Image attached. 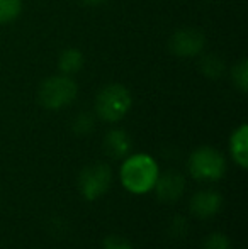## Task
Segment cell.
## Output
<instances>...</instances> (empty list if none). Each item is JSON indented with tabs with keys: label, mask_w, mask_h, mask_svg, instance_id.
<instances>
[{
	"label": "cell",
	"mask_w": 248,
	"mask_h": 249,
	"mask_svg": "<svg viewBox=\"0 0 248 249\" xmlns=\"http://www.w3.org/2000/svg\"><path fill=\"white\" fill-rule=\"evenodd\" d=\"M121 183L128 192L134 195L148 194L155 188L160 177L158 163L150 154L139 153L128 156L121 164Z\"/></svg>",
	"instance_id": "1"
},
{
	"label": "cell",
	"mask_w": 248,
	"mask_h": 249,
	"mask_svg": "<svg viewBox=\"0 0 248 249\" xmlns=\"http://www.w3.org/2000/svg\"><path fill=\"white\" fill-rule=\"evenodd\" d=\"M133 104L131 93L121 83L104 87L95 99V112L102 121L117 122L129 112Z\"/></svg>",
	"instance_id": "2"
},
{
	"label": "cell",
	"mask_w": 248,
	"mask_h": 249,
	"mask_svg": "<svg viewBox=\"0 0 248 249\" xmlns=\"http://www.w3.org/2000/svg\"><path fill=\"white\" fill-rule=\"evenodd\" d=\"M76 93H78V87L68 75H57L41 82L39 90H38V99L44 108L58 110V108L72 104Z\"/></svg>",
	"instance_id": "3"
},
{
	"label": "cell",
	"mask_w": 248,
	"mask_h": 249,
	"mask_svg": "<svg viewBox=\"0 0 248 249\" xmlns=\"http://www.w3.org/2000/svg\"><path fill=\"white\" fill-rule=\"evenodd\" d=\"M189 171L195 180L216 181L223 178L226 171V160L218 149L202 146L189 158Z\"/></svg>",
	"instance_id": "4"
},
{
	"label": "cell",
	"mask_w": 248,
	"mask_h": 249,
	"mask_svg": "<svg viewBox=\"0 0 248 249\" xmlns=\"http://www.w3.org/2000/svg\"><path fill=\"white\" fill-rule=\"evenodd\" d=\"M113 181V171L107 164L95 163L83 168L78 177V188L83 198L94 202L99 197H102L111 187Z\"/></svg>",
	"instance_id": "5"
},
{
	"label": "cell",
	"mask_w": 248,
	"mask_h": 249,
	"mask_svg": "<svg viewBox=\"0 0 248 249\" xmlns=\"http://www.w3.org/2000/svg\"><path fill=\"white\" fill-rule=\"evenodd\" d=\"M206 37L195 27H184L179 29L170 37L169 48L179 58H194L204 50Z\"/></svg>",
	"instance_id": "6"
},
{
	"label": "cell",
	"mask_w": 248,
	"mask_h": 249,
	"mask_svg": "<svg viewBox=\"0 0 248 249\" xmlns=\"http://www.w3.org/2000/svg\"><path fill=\"white\" fill-rule=\"evenodd\" d=\"M223 205V197L214 190H201L191 198V210L194 215L208 219L219 212Z\"/></svg>",
	"instance_id": "7"
},
{
	"label": "cell",
	"mask_w": 248,
	"mask_h": 249,
	"mask_svg": "<svg viewBox=\"0 0 248 249\" xmlns=\"http://www.w3.org/2000/svg\"><path fill=\"white\" fill-rule=\"evenodd\" d=\"M156 195L162 202H175L184 192V178L182 175L170 171V173L158 177L155 183Z\"/></svg>",
	"instance_id": "8"
},
{
	"label": "cell",
	"mask_w": 248,
	"mask_h": 249,
	"mask_svg": "<svg viewBox=\"0 0 248 249\" xmlns=\"http://www.w3.org/2000/svg\"><path fill=\"white\" fill-rule=\"evenodd\" d=\"M229 153L235 163L240 168L248 166V125L242 124L233 131L231 138H229Z\"/></svg>",
	"instance_id": "9"
},
{
	"label": "cell",
	"mask_w": 248,
	"mask_h": 249,
	"mask_svg": "<svg viewBox=\"0 0 248 249\" xmlns=\"http://www.w3.org/2000/svg\"><path fill=\"white\" fill-rule=\"evenodd\" d=\"M106 153L113 158H124L131 149V138L123 129H113L106 134L104 139Z\"/></svg>",
	"instance_id": "10"
},
{
	"label": "cell",
	"mask_w": 248,
	"mask_h": 249,
	"mask_svg": "<svg viewBox=\"0 0 248 249\" xmlns=\"http://www.w3.org/2000/svg\"><path fill=\"white\" fill-rule=\"evenodd\" d=\"M58 66H60L63 75H75L82 70L83 66V54L82 51L75 50V48H70L61 53L60 59H58Z\"/></svg>",
	"instance_id": "11"
},
{
	"label": "cell",
	"mask_w": 248,
	"mask_h": 249,
	"mask_svg": "<svg viewBox=\"0 0 248 249\" xmlns=\"http://www.w3.org/2000/svg\"><path fill=\"white\" fill-rule=\"evenodd\" d=\"M201 71L204 73L209 78H219V76L225 73V63L218 58L216 54H206L201 59V65H199Z\"/></svg>",
	"instance_id": "12"
},
{
	"label": "cell",
	"mask_w": 248,
	"mask_h": 249,
	"mask_svg": "<svg viewBox=\"0 0 248 249\" xmlns=\"http://www.w3.org/2000/svg\"><path fill=\"white\" fill-rule=\"evenodd\" d=\"M22 12V0H0V24L12 22Z\"/></svg>",
	"instance_id": "13"
},
{
	"label": "cell",
	"mask_w": 248,
	"mask_h": 249,
	"mask_svg": "<svg viewBox=\"0 0 248 249\" xmlns=\"http://www.w3.org/2000/svg\"><path fill=\"white\" fill-rule=\"evenodd\" d=\"M231 78L233 83L238 90H242L243 93L248 90V65L247 59H242L240 63H236L231 70Z\"/></svg>",
	"instance_id": "14"
},
{
	"label": "cell",
	"mask_w": 248,
	"mask_h": 249,
	"mask_svg": "<svg viewBox=\"0 0 248 249\" xmlns=\"http://www.w3.org/2000/svg\"><path fill=\"white\" fill-rule=\"evenodd\" d=\"M202 249H231V244H229V239L225 234L214 232L206 237L204 244H202Z\"/></svg>",
	"instance_id": "15"
},
{
	"label": "cell",
	"mask_w": 248,
	"mask_h": 249,
	"mask_svg": "<svg viewBox=\"0 0 248 249\" xmlns=\"http://www.w3.org/2000/svg\"><path fill=\"white\" fill-rule=\"evenodd\" d=\"M75 131L78 132V134H87V132H90V129L94 127V121H92V117H90L89 114H82V115H78L76 117V121H75Z\"/></svg>",
	"instance_id": "16"
},
{
	"label": "cell",
	"mask_w": 248,
	"mask_h": 249,
	"mask_svg": "<svg viewBox=\"0 0 248 249\" xmlns=\"http://www.w3.org/2000/svg\"><path fill=\"white\" fill-rule=\"evenodd\" d=\"M104 249H133L131 244L119 236H109L104 241Z\"/></svg>",
	"instance_id": "17"
},
{
	"label": "cell",
	"mask_w": 248,
	"mask_h": 249,
	"mask_svg": "<svg viewBox=\"0 0 248 249\" xmlns=\"http://www.w3.org/2000/svg\"><path fill=\"white\" fill-rule=\"evenodd\" d=\"M85 5H100V3H104L106 0H82Z\"/></svg>",
	"instance_id": "18"
}]
</instances>
